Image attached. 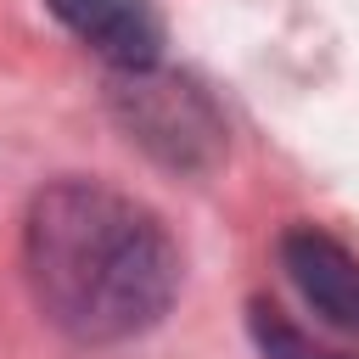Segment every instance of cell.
Here are the masks:
<instances>
[{"label":"cell","instance_id":"6da1fadb","mask_svg":"<svg viewBox=\"0 0 359 359\" xmlns=\"http://www.w3.org/2000/svg\"><path fill=\"white\" fill-rule=\"evenodd\" d=\"M39 309L79 342H123L157 325L180 292V252L151 208L95 180H56L22 224Z\"/></svg>","mask_w":359,"mask_h":359},{"label":"cell","instance_id":"277c9868","mask_svg":"<svg viewBox=\"0 0 359 359\" xmlns=\"http://www.w3.org/2000/svg\"><path fill=\"white\" fill-rule=\"evenodd\" d=\"M252 337H258V348H264V359H342V353H325V348H314L303 331H292L275 309H252Z\"/></svg>","mask_w":359,"mask_h":359},{"label":"cell","instance_id":"7a4b0ae2","mask_svg":"<svg viewBox=\"0 0 359 359\" xmlns=\"http://www.w3.org/2000/svg\"><path fill=\"white\" fill-rule=\"evenodd\" d=\"M50 17L123 73H151L163 56V17L151 0H45Z\"/></svg>","mask_w":359,"mask_h":359},{"label":"cell","instance_id":"3957f363","mask_svg":"<svg viewBox=\"0 0 359 359\" xmlns=\"http://www.w3.org/2000/svg\"><path fill=\"white\" fill-rule=\"evenodd\" d=\"M280 269L292 275V286L303 292V303L320 320L359 331V258L337 236H325L314 224L286 230L280 236Z\"/></svg>","mask_w":359,"mask_h":359}]
</instances>
